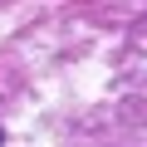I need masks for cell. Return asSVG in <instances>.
<instances>
[{
  "instance_id": "1",
  "label": "cell",
  "mask_w": 147,
  "mask_h": 147,
  "mask_svg": "<svg viewBox=\"0 0 147 147\" xmlns=\"http://www.w3.org/2000/svg\"><path fill=\"white\" fill-rule=\"evenodd\" d=\"M0 142H5V132H0Z\"/></svg>"
}]
</instances>
